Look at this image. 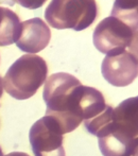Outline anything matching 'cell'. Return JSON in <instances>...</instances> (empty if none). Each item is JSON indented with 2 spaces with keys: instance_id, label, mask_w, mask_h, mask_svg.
Wrapping results in <instances>:
<instances>
[{
  "instance_id": "6da1fadb",
  "label": "cell",
  "mask_w": 138,
  "mask_h": 156,
  "mask_svg": "<svg viewBox=\"0 0 138 156\" xmlns=\"http://www.w3.org/2000/svg\"><path fill=\"white\" fill-rule=\"evenodd\" d=\"M43 98L47 105L46 115L58 124L63 134L76 129L82 121L90 120L106 107L101 91L84 86L66 72L49 76L44 86Z\"/></svg>"
},
{
  "instance_id": "7a4b0ae2",
  "label": "cell",
  "mask_w": 138,
  "mask_h": 156,
  "mask_svg": "<svg viewBox=\"0 0 138 156\" xmlns=\"http://www.w3.org/2000/svg\"><path fill=\"white\" fill-rule=\"evenodd\" d=\"M86 129L99 139L103 156H137L138 102L129 98L113 108L106 105L95 118L84 121Z\"/></svg>"
},
{
  "instance_id": "3957f363",
  "label": "cell",
  "mask_w": 138,
  "mask_h": 156,
  "mask_svg": "<svg viewBox=\"0 0 138 156\" xmlns=\"http://www.w3.org/2000/svg\"><path fill=\"white\" fill-rule=\"evenodd\" d=\"M93 41L95 47L106 55L123 51L136 54L137 1H116L111 16L96 27Z\"/></svg>"
},
{
  "instance_id": "277c9868",
  "label": "cell",
  "mask_w": 138,
  "mask_h": 156,
  "mask_svg": "<svg viewBox=\"0 0 138 156\" xmlns=\"http://www.w3.org/2000/svg\"><path fill=\"white\" fill-rule=\"evenodd\" d=\"M48 66L36 54H25L12 64L6 71L2 85L10 96L17 100L33 97L46 82Z\"/></svg>"
},
{
  "instance_id": "5b68a950",
  "label": "cell",
  "mask_w": 138,
  "mask_h": 156,
  "mask_svg": "<svg viewBox=\"0 0 138 156\" xmlns=\"http://www.w3.org/2000/svg\"><path fill=\"white\" fill-rule=\"evenodd\" d=\"M97 3L88 1H51L45 11V17L54 29H72L82 31L88 28L97 18Z\"/></svg>"
},
{
  "instance_id": "8992f818",
  "label": "cell",
  "mask_w": 138,
  "mask_h": 156,
  "mask_svg": "<svg viewBox=\"0 0 138 156\" xmlns=\"http://www.w3.org/2000/svg\"><path fill=\"white\" fill-rule=\"evenodd\" d=\"M29 139L34 156H66L62 129L48 116L37 120L32 125Z\"/></svg>"
},
{
  "instance_id": "52a82bcc",
  "label": "cell",
  "mask_w": 138,
  "mask_h": 156,
  "mask_svg": "<svg viewBox=\"0 0 138 156\" xmlns=\"http://www.w3.org/2000/svg\"><path fill=\"white\" fill-rule=\"evenodd\" d=\"M137 56L130 51L115 55H106L101 66L103 78L109 84L124 87L133 83L137 76Z\"/></svg>"
},
{
  "instance_id": "ba28073f",
  "label": "cell",
  "mask_w": 138,
  "mask_h": 156,
  "mask_svg": "<svg viewBox=\"0 0 138 156\" xmlns=\"http://www.w3.org/2000/svg\"><path fill=\"white\" fill-rule=\"evenodd\" d=\"M51 38V31L43 19L31 18L21 23V31L16 45L21 51L34 54L44 50Z\"/></svg>"
},
{
  "instance_id": "9c48e42d",
  "label": "cell",
  "mask_w": 138,
  "mask_h": 156,
  "mask_svg": "<svg viewBox=\"0 0 138 156\" xmlns=\"http://www.w3.org/2000/svg\"><path fill=\"white\" fill-rule=\"evenodd\" d=\"M21 31V23L16 13L3 8V16L0 23V46H9L16 43Z\"/></svg>"
},
{
  "instance_id": "30bf717a",
  "label": "cell",
  "mask_w": 138,
  "mask_h": 156,
  "mask_svg": "<svg viewBox=\"0 0 138 156\" xmlns=\"http://www.w3.org/2000/svg\"><path fill=\"white\" fill-rule=\"evenodd\" d=\"M5 156H30V155H28L27 153H23V152H12V153H9V154Z\"/></svg>"
},
{
  "instance_id": "8fae6325",
  "label": "cell",
  "mask_w": 138,
  "mask_h": 156,
  "mask_svg": "<svg viewBox=\"0 0 138 156\" xmlns=\"http://www.w3.org/2000/svg\"><path fill=\"white\" fill-rule=\"evenodd\" d=\"M2 94H3V85H2V79L0 76V98H1Z\"/></svg>"
},
{
  "instance_id": "7c38bea8",
  "label": "cell",
  "mask_w": 138,
  "mask_h": 156,
  "mask_svg": "<svg viewBox=\"0 0 138 156\" xmlns=\"http://www.w3.org/2000/svg\"><path fill=\"white\" fill-rule=\"evenodd\" d=\"M2 16H3V8L0 6V23H1V20H2Z\"/></svg>"
},
{
  "instance_id": "4fadbf2b",
  "label": "cell",
  "mask_w": 138,
  "mask_h": 156,
  "mask_svg": "<svg viewBox=\"0 0 138 156\" xmlns=\"http://www.w3.org/2000/svg\"><path fill=\"white\" fill-rule=\"evenodd\" d=\"M0 156H3V153H2V150H1V147H0Z\"/></svg>"
}]
</instances>
